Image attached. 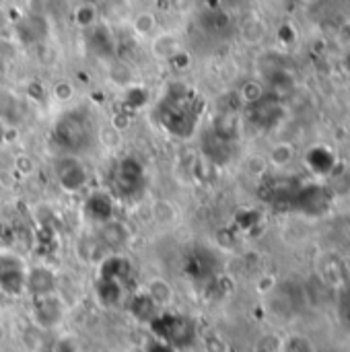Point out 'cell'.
Wrapping results in <instances>:
<instances>
[{"label":"cell","instance_id":"6da1fadb","mask_svg":"<svg viewBox=\"0 0 350 352\" xmlns=\"http://www.w3.org/2000/svg\"><path fill=\"white\" fill-rule=\"evenodd\" d=\"M97 136V126L87 109H72L60 116L54 126L56 142L70 155H80L91 148Z\"/></svg>","mask_w":350,"mask_h":352},{"label":"cell","instance_id":"7a4b0ae2","mask_svg":"<svg viewBox=\"0 0 350 352\" xmlns=\"http://www.w3.org/2000/svg\"><path fill=\"white\" fill-rule=\"evenodd\" d=\"M146 190L144 165L134 157L120 159L111 169V196L116 200H138Z\"/></svg>","mask_w":350,"mask_h":352},{"label":"cell","instance_id":"3957f363","mask_svg":"<svg viewBox=\"0 0 350 352\" xmlns=\"http://www.w3.org/2000/svg\"><path fill=\"white\" fill-rule=\"evenodd\" d=\"M149 328L153 330L155 338H161L163 342H167L175 351L192 346V342L198 336L194 324L186 316H177V314H171V311H161L149 324Z\"/></svg>","mask_w":350,"mask_h":352},{"label":"cell","instance_id":"277c9868","mask_svg":"<svg viewBox=\"0 0 350 352\" xmlns=\"http://www.w3.org/2000/svg\"><path fill=\"white\" fill-rule=\"evenodd\" d=\"M70 305L62 297L60 291L43 295V297H33L31 299V324L39 332H54L58 330L66 318H68Z\"/></svg>","mask_w":350,"mask_h":352},{"label":"cell","instance_id":"5b68a950","mask_svg":"<svg viewBox=\"0 0 350 352\" xmlns=\"http://www.w3.org/2000/svg\"><path fill=\"white\" fill-rule=\"evenodd\" d=\"M54 175L58 186L68 194H78L89 184V169L78 155L64 153L54 161Z\"/></svg>","mask_w":350,"mask_h":352},{"label":"cell","instance_id":"8992f818","mask_svg":"<svg viewBox=\"0 0 350 352\" xmlns=\"http://www.w3.org/2000/svg\"><path fill=\"white\" fill-rule=\"evenodd\" d=\"M27 266L19 256L0 254V293L6 297L25 295Z\"/></svg>","mask_w":350,"mask_h":352},{"label":"cell","instance_id":"52a82bcc","mask_svg":"<svg viewBox=\"0 0 350 352\" xmlns=\"http://www.w3.org/2000/svg\"><path fill=\"white\" fill-rule=\"evenodd\" d=\"M83 214L97 227L116 219V198L109 192H93L85 198Z\"/></svg>","mask_w":350,"mask_h":352},{"label":"cell","instance_id":"ba28073f","mask_svg":"<svg viewBox=\"0 0 350 352\" xmlns=\"http://www.w3.org/2000/svg\"><path fill=\"white\" fill-rule=\"evenodd\" d=\"M58 291V276L50 266H33L27 268V276H25V293L33 297H43L50 293Z\"/></svg>","mask_w":350,"mask_h":352},{"label":"cell","instance_id":"9c48e42d","mask_svg":"<svg viewBox=\"0 0 350 352\" xmlns=\"http://www.w3.org/2000/svg\"><path fill=\"white\" fill-rule=\"evenodd\" d=\"M97 239L101 241V245H103L105 250H109V252L116 254L118 250H122V248H126V245L130 243L132 231L128 229L126 223L113 219V221H109V223H105V225L99 227Z\"/></svg>","mask_w":350,"mask_h":352},{"label":"cell","instance_id":"30bf717a","mask_svg":"<svg viewBox=\"0 0 350 352\" xmlns=\"http://www.w3.org/2000/svg\"><path fill=\"white\" fill-rule=\"evenodd\" d=\"M146 297L157 305L159 311H167L171 305H173V299H175V291L171 287V283L163 276H153L146 280L144 289Z\"/></svg>","mask_w":350,"mask_h":352},{"label":"cell","instance_id":"8fae6325","mask_svg":"<svg viewBox=\"0 0 350 352\" xmlns=\"http://www.w3.org/2000/svg\"><path fill=\"white\" fill-rule=\"evenodd\" d=\"M132 274V264L128 258L116 254L105 256L99 262V278H107V280H118V283H126V278Z\"/></svg>","mask_w":350,"mask_h":352},{"label":"cell","instance_id":"7c38bea8","mask_svg":"<svg viewBox=\"0 0 350 352\" xmlns=\"http://www.w3.org/2000/svg\"><path fill=\"white\" fill-rule=\"evenodd\" d=\"M97 299L103 307L107 309H113L122 303L124 299V285L118 283V280H107V278H99L97 280Z\"/></svg>","mask_w":350,"mask_h":352},{"label":"cell","instance_id":"4fadbf2b","mask_svg":"<svg viewBox=\"0 0 350 352\" xmlns=\"http://www.w3.org/2000/svg\"><path fill=\"white\" fill-rule=\"evenodd\" d=\"M130 314L134 316V320L136 322H140V324H151L161 311L157 309V305L146 297V293L144 291H140V293H136L134 297H132V301H130Z\"/></svg>","mask_w":350,"mask_h":352},{"label":"cell","instance_id":"5bb4252c","mask_svg":"<svg viewBox=\"0 0 350 352\" xmlns=\"http://www.w3.org/2000/svg\"><path fill=\"white\" fill-rule=\"evenodd\" d=\"M297 159V151L291 142H276L266 157V163L274 169H287Z\"/></svg>","mask_w":350,"mask_h":352},{"label":"cell","instance_id":"9a60e30c","mask_svg":"<svg viewBox=\"0 0 350 352\" xmlns=\"http://www.w3.org/2000/svg\"><path fill=\"white\" fill-rule=\"evenodd\" d=\"M278 352H318L316 342L301 332H289L281 336V346Z\"/></svg>","mask_w":350,"mask_h":352},{"label":"cell","instance_id":"2e32d148","mask_svg":"<svg viewBox=\"0 0 350 352\" xmlns=\"http://www.w3.org/2000/svg\"><path fill=\"white\" fill-rule=\"evenodd\" d=\"M45 352H83V346L74 334H58L45 346Z\"/></svg>","mask_w":350,"mask_h":352},{"label":"cell","instance_id":"e0dca14e","mask_svg":"<svg viewBox=\"0 0 350 352\" xmlns=\"http://www.w3.org/2000/svg\"><path fill=\"white\" fill-rule=\"evenodd\" d=\"M202 352H231L227 338H223L219 332H208L200 338Z\"/></svg>","mask_w":350,"mask_h":352},{"label":"cell","instance_id":"ac0fdd59","mask_svg":"<svg viewBox=\"0 0 350 352\" xmlns=\"http://www.w3.org/2000/svg\"><path fill=\"white\" fill-rule=\"evenodd\" d=\"M241 35L248 43H260L266 35V27L260 19H250V21H245Z\"/></svg>","mask_w":350,"mask_h":352},{"label":"cell","instance_id":"d6986e66","mask_svg":"<svg viewBox=\"0 0 350 352\" xmlns=\"http://www.w3.org/2000/svg\"><path fill=\"white\" fill-rule=\"evenodd\" d=\"M239 97H241V101L248 103V105L260 103L262 97H264V87H262V82H258V80H248V82L241 87V91H239Z\"/></svg>","mask_w":350,"mask_h":352},{"label":"cell","instance_id":"ffe728a7","mask_svg":"<svg viewBox=\"0 0 350 352\" xmlns=\"http://www.w3.org/2000/svg\"><path fill=\"white\" fill-rule=\"evenodd\" d=\"M157 27V21L151 12H140L136 19H134V29L138 35H151Z\"/></svg>","mask_w":350,"mask_h":352},{"label":"cell","instance_id":"44dd1931","mask_svg":"<svg viewBox=\"0 0 350 352\" xmlns=\"http://www.w3.org/2000/svg\"><path fill=\"white\" fill-rule=\"evenodd\" d=\"M278 346H281V336L264 334V336H260V340L256 342L254 352H278Z\"/></svg>","mask_w":350,"mask_h":352},{"label":"cell","instance_id":"7402d4cb","mask_svg":"<svg viewBox=\"0 0 350 352\" xmlns=\"http://www.w3.org/2000/svg\"><path fill=\"white\" fill-rule=\"evenodd\" d=\"M76 21H78L80 25H85V27L93 25V23L97 21V10H95V6H93V4H83V6H78V8H76Z\"/></svg>","mask_w":350,"mask_h":352},{"label":"cell","instance_id":"603a6c76","mask_svg":"<svg viewBox=\"0 0 350 352\" xmlns=\"http://www.w3.org/2000/svg\"><path fill=\"white\" fill-rule=\"evenodd\" d=\"M256 289H258L260 295H272L276 291V278L272 274H264V276L258 278Z\"/></svg>","mask_w":350,"mask_h":352},{"label":"cell","instance_id":"cb8c5ba5","mask_svg":"<svg viewBox=\"0 0 350 352\" xmlns=\"http://www.w3.org/2000/svg\"><path fill=\"white\" fill-rule=\"evenodd\" d=\"M72 93H74V89H72V85L66 82V80H62V82H58V85L54 87V97H56L58 101H68V99L72 97Z\"/></svg>","mask_w":350,"mask_h":352},{"label":"cell","instance_id":"d4e9b609","mask_svg":"<svg viewBox=\"0 0 350 352\" xmlns=\"http://www.w3.org/2000/svg\"><path fill=\"white\" fill-rule=\"evenodd\" d=\"M144 352H177L173 346H169L167 342H163L161 338H151L144 346Z\"/></svg>","mask_w":350,"mask_h":352},{"label":"cell","instance_id":"484cf974","mask_svg":"<svg viewBox=\"0 0 350 352\" xmlns=\"http://www.w3.org/2000/svg\"><path fill=\"white\" fill-rule=\"evenodd\" d=\"M6 338H8V332H6V326L4 324H0V346L6 342Z\"/></svg>","mask_w":350,"mask_h":352},{"label":"cell","instance_id":"4316f807","mask_svg":"<svg viewBox=\"0 0 350 352\" xmlns=\"http://www.w3.org/2000/svg\"><path fill=\"white\" fill-rule=\"evenodd\" d=\"M4 136H6V130H4V122H2V118H0V146L4 144Z\"/></svg>","mask_w":350,"mask_h":352},{"label":"cell","instance_id":"83f0119b","mask_svg":"<svg viewBox=\"0 0 350 352\" xmlns=\"http://www.w3.org/2000/svg\"><path fill=\"white\" fill-rule=\"evenodd\" d=\"M301 4H305V6H314V4H318L320 0H299Z\"/></svg>","mask_w":350,"mask_h":352}]
</instances>
